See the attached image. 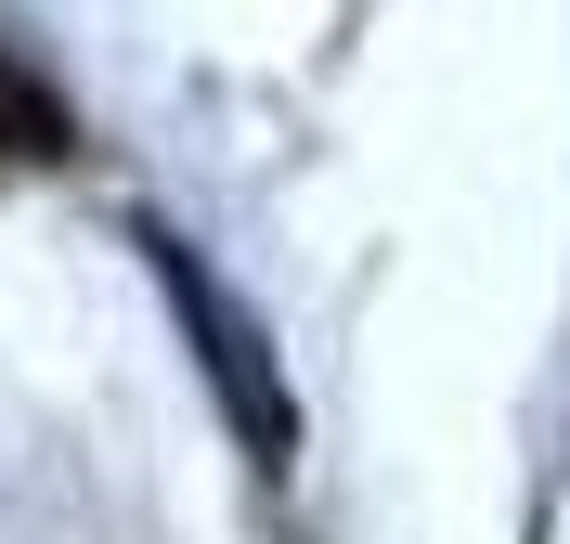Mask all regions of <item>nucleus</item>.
Segmentation results:
<instances>
[{
    "label": "nucleus",
    "instance_id": "f257e3e1",
    "mask_svg": "<svg viewBox=\"0 0 570 544\" xmlns=\"http://www.w3.org/2000/svg\"><path fill=\"white\" fill-rule=\"evenodd\" d=\"M156 247V273H169V298H181V325H195V350H208V376H220V402H234V428H247V454L259 467H285L298 454V402H285V376H273V350H259V325L220 298V273L195 247H169V234H142Z\"/></svg>",
    "mask_w": 570,
    "mask_h": 544
},
{
    "label": "nucleus",
    "instance_id": "f03ea898",
    "mask_svg": "<svg viewBox=\"0 0 570 544\" xmlns=\"http://www.w3.org/2000/svg\"><path fill=\"white\" fill-rule=\"evenodd\" d=\"M66 144H78V130H66V91L0 52V156H27V169H39V156H66Z\"/></svg>",
    "mask_w": 570,
    "mask_h": 544
}]
</instances>
